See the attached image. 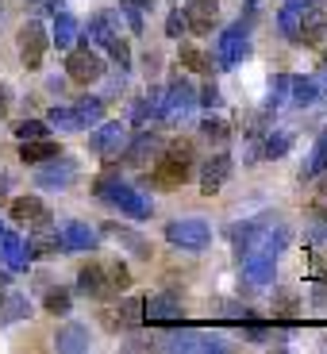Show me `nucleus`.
<instances>
[{"mask_svg":"<svg viewBox=\"0 0 327 354\" xmlns=\"http://www.w3.org/2000/svg\"><path fill=\"white\" fill-rule=\"evenodd\" d=\"M196 166V151L189 139H174L162 147V154L154 158V185L158 189H181L193 177Z\"/></svg>","mask_w":327,"mask_h":354,"instance_id":"obj_1","label":"nucleus"},{"mask_svg":"<svg viewBox=\"0 0 327 354\" xmlns=\"http://www.w3.org/2000/svg\"><path fill=\"white\" fill-rule=\"evenodd\" d=\"M93 193H97L104 204L120 208L124 216H131V220H151V216H154V201H151V196L139 193L135 185H124L120 177H100L97 185H93Z\"/></svg>","mask_w":327,"mask_h":354,"instance_id":"obj_2","label":"nucleus"},{"mask_svg":"<svg viewBox=\"0 0 327 354\" xmlns=\"http://www.w3.org/2000/svg\"><path fill=\"white\" fill-rule=\"evenodd\" d=\"M250 50V24H231L220 31V39H216V70H235V66L247 58Z\"/></svg>","mask_w":327,"mask_h":354,"instance_id":"obj_3","label":"nucleus"},{"mask_svg":"<svg viewBox=\"0 0 327 354\" xmlns=\"http://www.w3.org/2000/svg\"><path fill=\"white\" fill-rule=\"evenodd\" d=\"M77 174H81V166L62 151V154H54V158H46L35 166V185L50 189V193H62V189H70L73 181H77Z\"/></svg>","mask_w":327,"mask_h":354,"instance_id":"obj_4","label":"nucleus"},{"mask_svg":"<svg viewBox=\"0 0 327 354\" xmlns=\"http://www.w3.org/2000/svg\"><path fill=\"white\" fill-rule=\"evenodd\" d=\"M127 139H131V135H127V124H104V120H100V124L88 131V151L100 154V158L112 166V162L124 158Z\"/></svg>","mask_w":327,"mask_h":354,"instance_id":"obj_5","label":"nucleus"},{"mask_svg":"<svg viewBox=\"0 0 327 354\" xmlns=\"http://www.w3.org/2000/svg\"><path fill=\"white\" fill-rule=\"evenodd\" d=\"M66 73H70L77 85H93V81L104 77V58L97 54V46L81 43V46H70V58H66Z\"/></svg>","mask_w":327,"mask_h":354,"instance_id":"obj_6","label":"nucleus"},{"mask_svg":"<svg viewBox=\"0 0 327 354\" xmlns=\"http://www.w3.org/2000/svg\"><path fill=\"white\" fill-rule=\"evenodd\" d=\"M181 319H185V312H181L177 292H154L142 301V324H151V328H177Z\"/></svg>","mask_w":327,"mask_h":354,"instance_id":"obj_7","label":"nucleus"},{"mask_svg":"<svg viewBox=\"0 0 327 354\" xmlns=\"http://www.w3.org/2000/svg\"><path fill=\"white\" fill-rule=\"evenodd\" d=\"M46 50H50L46 27L39 24V19H27V24L19 27V62H24V70H39L43 58H46Z\"/></svg>","mask_w":327,"mask_h":354,"instance_id":"obj_8","label":"nucleus"},{"mask_svg":"<svg viewBox=\"0 0 327 354\" xmlns=\"http://www.w3.org/2000/svg\"><path fill=\"white\" fill-rule=\"evenodd\" d=\"M166 243L181 250H204L212 243V227L204 220H174L166 223Z\"/></svg>","mask_w":327,"mask_h":354,"instance_id":"obj_9","label":"nucleus"},{"mask_svg":"<svg viewBox=\"0 0 327 354\" xmlns=\"http://www.w3.org/2000/svg\"><path fill=\"white\" fill-rule=\"evenodd\" d=\"M162 351H181V354H223L227 343L220 335H208V331H174V335L162 343Z\"/></svg>","mask_w":327,"mask_h":354,"instance_id":"obj_10","label":"nucleus"},{"mask_svg":"<svg viewBox=\"0 0 327 354\" xmlns=\"http://www.w3.org/2000/svg\"><path fill=\"white\" fill-rule=\"evenodd\" d=\"M196 108V88L193 81L185 77V73H174L166 85V115L162 120H181V115H189Z\"/></svg>","mask_w":327,"mask_h":354,"instance_id":"obj_11","label":"nucleus"},{"mask_svg":"<svg viewBox=\"0 0 327 354\" xmlns=\"http://www.w3.org/2000/svg\"><path fill=\"white\" fill-rule=\"evenodd\" d=\"M231 169H235V162H231L227 151L208 154V158H204V166H200V193H204V196H216L223 185H227Z\"/></svg>","mask_w":327,"mask_h":354,"instance_id":"obj_12","label":"nucleus"},{"mask_svg":"<svg viewBox=\"0 0 327 354\" xmlns=\"http://www.w3.org/2000/svg\"><path fill=\"white\" fill-rule=\"evenodd\" d=\"M297 43H304L308 50H327V8L324 4H312L304 12L301 27H297Z\"/></svg>","mask_w":327,"mask_h":354,"instance_id":"obj_13","label":"nucleus"},{"mask_svg":"<svg viewBox=\"0 0 327 354\" xmlns=\"http://www.w3.org/2000/svg\"><path fill=\"white\" fill-rule=\"evenodd\" d=\"M162 147H166L162 135H154L151 127H139V135L127 139V147H124V162H127V166H147L151 158H158V154H162Z\"/></svg>","mask_w":327,"mask_h":354,"instance_id":"obj_14","label":"nucleus"},{"mask_svg":"<svg viewBox=\"0 0 327 354\" xmlns=\"http://www.w3.org/2000/svg\"><path fill=\"white\" fill-rule=\"evenodd\" d=\"M73 289L81 292V297H93V301H104V297H112V281H108V266L104 262H88L77 270V285Z\"/></svg>","mask_w":327,"mask_h":354,"instance_id":"obj_15","label":"nucleus"},{"mask_svg":"<svg viewBox=\"0 0 327 354\" xmlns=\"http://www.w3.org/2000/svg\"><path fill=\"white\" fill-rule=\"evenodd\" d=\"M185 24L189 35H212L216 19H220V0H185Z\"/></svg>","mask_w":327,"mask_h":354,"instance_id":"obj_16","label":"nucleus"},{"mask_svg":"<svg viewBox=\"0 0 327 354\" xmlns=\"http://www.w3.org/2000/svg\"><path fill=\"white\" fill-rule=\"evenodd\" d=\"M104 316V328L112 331H131L142 324V297H124L120 304H112V308L100 312Z\"/></svg>","mask_w":327,"mask_h":354,"instance_id":"obj_17","label":"nucleus"},{"mask_svg":"<svg viewBox=\"0 0 327 354\" xmlns=\"http://www.w3.org/2000/svg\"><path fill=\"white\" fill-rule=\"evenodd\" d=\"M58 239H62V250H70V254H81V250H97L100 231H97V227H88V223H81V220H66L62 227H58Z\"/></svg>","mask_w":327,"mask_h":354,"instance_id":"obj_18","label":"nucleus"},{"mask_svg":"<svg viewBox=\"0 0 327 354\" xmlns=\"http://www.w3.org/2000/svg\"><path fill=\"white\" fill-rule=\"evenodd\" d=\"M162 115H166V88L151 85L139 100H135L131 124H135V127H147V124H154V120H162Z\"/></svg>","mask_w":327,"mask_h":354,"instance_id":"obj_19","label":"nucleus"},{"mask_svg":"<svg viewBox=\"0 0 327 354\" xmlns=\"http://www.w3.org/2000/svg\"><path fill=\"white\" fill-rule=\"evenodd\" d=\"M0 258H4V266H8L12 274L27 270V266H31V254H27V239L4 227V235H0Z\"/></svg>","mask_w":327,"mask_h":354,"instance_id":"obj_20","label":"nucleus"},{"mask_svg":"<svg viewBox=\"0 0 327 354\" xmlns=\"http://www.w3.org/2000/svg\"><path fill=\"white\" fill-rule=\"evenodd\" d=\"M31 316V301H27L19 289H8V285H0V328H8V324H19V319Z\"/></svg>","mask_w":327,"mask_h":354,"instance_id":"obj_21","label":"nucleus"},{"mask_svg":"<svg viewBox=\"0 0 327 354\" xmlns=\"http://www.w3.org/2000/svg\"><path fill=\"white\" fill-rule=\"evenodd\" d=\"M312 4H324V0H285L281 12H277V31H281V39L297 43V27H301L304 12H308Z\"/></svg>","mask_w":327,"mask_h":354,"instance_id":"obj_22","label":"nucleus"},{"mask_svg":"<svg viewBox=\"0 0 327 354\" xmlns=\"http://www.w3.org/2000/svg\"><path fill=\"white\" fill-rule=\"evenodd\" d=\"M8 216H12L16 223L35 227V223H46V220H50V208H46L39 196H16V201L8 204Z\"/></svg>","mask_w":327,"mask_h":354,"instance_id":"obj_23","label":"nucleus"},{"mask_svg":"<svg viewBox=\"0 0 327 354\" xmlns=\"http://www.w3.org/2000/svg\"><path fill=\"white\" fill-rule=\"evenodd\" d=\"M54 250H62V239H58V227L50 220L46 223H35L31 235H27V254L31 258H43V254H54Z\"/></svg>","mask_w":327,"mask_h":354,"instance_id":"obj_24","label":"nucleus"},{"mask_svg":"<svg viewBox=\"0 0 327 354\" xmlns=\"http://www.w3.org/2000/svg\"><path fill=\"white\" fill-rule=\"evenodd\" d=\"M88 43L93 46H108L115 35H120V12H112V8H104V12H97V16L88 19Z\"/></svg>","mask_w":327,"mask_h":354,"instance_id":"obj_25","label":"nucleus"},{"mask_svg":"<svg viewBox=\"0 0 327 354\" xmlns=\"http://www.w3.org/2000/svg\"><path fill=\"white\" fill-rule=\"evenodd\" d=\"M319 93H324V73H319V77H292V81H289V104H292V108L316 104Z\"/></svg>","mask_w":327,"mask_h":354,"instance_id":"obj_26","label":"nucleus"},{"mask_svg":"<svg viewBox=\"0 0 327 354\" xmlns=\"http://www.w3.org/2000/svg\"><path fill=\"white\" fill-rule=\"evenodd\" d=\"M277 274V258L270 254H243V277L250 285H270Z\"/></svg>","mask_w":327,"mask_h":354,"instance_id":"obj_27","label":"nucleus"},{"mask_svg":"<svg viewBox=\"0 0 327 354\" xmlns=\"http://www.w3.org/2000/svg\"><path fill=\"white\" fill-rule=\"evenodd\" d=\"M270 227V220H247V223H231L227 227V239H231V247H239V254L243 250H250L258 239H262V231Z\"/></svg>","mask_w":327,"mask_h":354,"instance_id":"obj_28","label":"nucleus"},{"mask_svg":"<svg viewBox=\"0 0 327 354\" xmlns=\"http://www.w3.org/2000/svg\"><path fill=\"white\" fill-rule=\"evenodd\" d=\"M81 35V24L70 16V12H54V27H50V43L58 46V50H70L73 43H77Z\"/></svg>","mask_w":327,"mask_h":354,"instance_id":"obj_29","label":"nucleus"},{"mask_svg":"<svg viewBox=\"0 0 327 354\" xmlns=\"http://www.w3.org/2000/svg\"><path fill=\"white\" fill-rule=\"evenodd\" d=\"M54 351H62V354H85L88 351V328H81V324H66V328L54 335Z\"/></svg>","mask_w":327,"mask_h":354,"instance_id":"obj_30","label":"nucleus"},{"mask_svg":"<svg viewBox=\"0 0 327 354\" xmlns=\"http://www.w3.org/2000/svg\"><path fill=\"white\" fill-rule=\"evenodd\" d=\"M292 147V131H262V139H258V158H285Z\"/></svg>","mask_w":327,"mask_h":354,"instance_id":"obj_31","label":"nucleus"},{"mask_svg":"<svg viewBox=\"0 0 327 354\" xmlns=\"http://www.w3.org/2000/svg\"><path fill=\"white\" fill-rule=\"evenodd\" d=\"M54 154H62V147L50 142V139H27V142H19V162H24V166H39V162L54 158Z\"/></svg>","mask_w":327,"mask_h":354,"instance_id":"obj_32","label":"nucleus"},{"mask_svg":"<svg viewBox=\"0 0 327 354\" xmlns=\"http://www.w3.org/2000/svg\"><path fill=\"white\" fill-rule=\"evenodd\" d=\"M319 174H327V131L316 139V147H312L308 162L301 166V181H312V177H319Z\"/></svg>","mask_w":327,"mask_h":354,"instance_id":"obj_33","label":"nucleus"},{"mask_svg":"<svg viewBox=\"0 0 327 354\" xmlns=\"http://www.w3.org/2000/svg\"><path fill=\"white\" fill-rule=\"evenodd\" d=\"M177 62L193 73H208V77H212V54H204L200 46H193V43L181 46V58H177Z\"/></svg>","mask_w":327,"mask_h":354,"instance_id":"obj_34","label":"nucleus"},{"mask_svg":"<svg viewBox=\"0 0 327 354\" xmlns=\"http://www.w3.org/2000/svg\"><path fill=\"white\" fill-rule=\"evenodd\" d=\"M73 112H77V124H81V131H85L88 124H100V120H104V100L100 97H81L77 104H73Z\"/></svg>","mask_w":327,"mask_h":354,"instance_id":"obj_35","label":"nucleus"},{"mask_svg":"<svg viewBox=\"0 0 327 354\" xmlns=\"http://www.w3.org/2000/svg\"><path fill=\"white\" fill-rule=\"evenodd\" d=\"M289 73H277V77L274 81H270V93H265V112H277V108H281V104H289Z\"/></svg>","mask_w":327,"mask_h":354,"instance_id":"obj_36","label":"nucleus"},{"mask_svg":"<svg viewBox=\"0 0 327 354\" xmlns=\"http://www.w3.org/2000/svg\"><path fill=\"white\" fill-rule=\"evenodd\" d=\"M108 235H115L120 243H127L131 247V254H139V258H151V243L142 239V235H135V231H127V227H120V223H108Z\"/></svg>","mask_w":327,"mask_h":354,"instance_id":"obj_37","label":"nucleus"},{"mask_svg":"<svg viewBox=\"0 0 327 354\" xmlns=\"http://www.w3.org/2000/svg\"><path fill=\"white\" fill-rule=\"evenodd\" d=\"M73 308V292L70 289H50L43 301V312H50V316H70Z\"/></svg>","mask_w":327,"mask_h":354,"instance_id":"obj_38","label":"nucleus"},{"mask_svg":"<svg viewBox=\"0 0 327 354\" xmlns=\"http://www.w3.org/2000/svg\"><path fill=\"white\" fill-rule=\"evenodd\" d=\"M301 312V297L292 289H277L274 292V316H281V319H292Z\"/></svg>","mask_w":327,"mask_h":354,"instance_id":"obj_39","label":"nucleus"},{"mask_svg":"<svg viewBox=\"0 0 327 354\" xmlns=\"http://www.w3.org/2000/svg\"><path fill=\"white\" fill-rule=\"evenodd\" d=\"M46 124L58 127V131H81L77 112H73V108H66V104H54V108H50V115H46Z\"/></svg>","mask_w":327,"mask_h":354,"instance_id":"obj_40","label":"nucleus"},{"mask_svg":"<svg viewBox=\"0 0 327 354\" xmlns=\"http://www.w3.org/2000/svg\"><path fill=\"white\" fill-rule=\"evenodd\" d=\"M200 135L208 142H227L231 139V124L223 120V115H208V120L200 124Z\"/></svg>","mask_w":327,"mask_h":354,"instance_id":"obj_41","label":"nucleus"},{"mask_svg":"<svg viewBox=\"0 0 327 354\" xmlns=\"http://www.w3.org/2000/svg\"><path fill=\"white\" fill-rule=\"evenodd\" d=\"M308 274L316 281H327V243H312L308 250Z\"/></svg>","mask_w":327,"mask_h":354,"instance_id":"obj_42","label":"nucleus"},{"mask_svg":"<svg viewBox=\"0 0 327 354\" xmlns=\"http://www.w3.org/2000/svg\"><path fill=\"white\" fill-rule=\"evenodd\" d=\"M104 50L112 54V62H115V70H120V73H127V70H131V46H127V39H120V35H115L112 43L104 46Z\"/></svg>","mask_w":327,"mask_h":354,"instance_id":"obj_43","label":"nucleus"},{"mask_svg":"<svg viewBox=\"0 0 327 354\" xmlns=\"http://www.w3.org/2000/svg\"><path fill=\"white\" fill-rule=\"evenodd\" d=\"M50 135V124L46 120H24V124H16V139L27 142V139H46Z\"/></svg>","mask_w":327,"mask_h":354,"instance_id":"obj_44","label":"nucleus"},{"mask_svg":"<svg viewBox=\"0 0 327 354\" xmlns=\"http://www.w3.org/2000/svg\"><path fill=\"white\" fill-rule=\"evenodd\" d=\"M120 19L127 24V31H131V35H142V8H139V4L120 0Z\"/></svg>","mask_w":327,"mask_h":354,"instance_id":"obj_45","label":"nucleus"},{"mask_svg":"<svg viewBox=\"0 0 327 354\" xmlns=\"http://www.w3.org/2000/svg\"><path fill=\"white\" fill-rule=\"evenodd\" d=\"M104 266H108V281H112V289H115V292L131 285V270H127L124 262H104Z\"/></svg>","mask_w":327,"mask_h":354,"instance_id":"obj_46","label":"nucleus"},{"mask_svg":"<svg viewBox=\"0 0 327 354\" xmlns=\"http://www.w3.org/2000/svg\"><path fill=\"white\" fill-rule=\"evenodd\" d=\"M166 35H169V39L189 35V24H185V12H181V8H174V12L166 16Z\"/></svg>","mask_w":327,"mask_h":354,"instance_id":"obj_47","label":"nucleus"},{"mask_svg":"<svg viewBox=\"0 0 327 354\" xmlns=\"http://www.w3.org/2000/svg\"><path fill=\"white\" fill-rule=\"evenodd\" d=\"M196 104L216 108V104H220V85H216V81H208L204 88H196Z\"/></svg>","mask_w":327,"mask_h":354,"instance_id":"obj_48","label":"nucleus"},{"mask_svg":"<svg viewBox=\"0 0 327 354\" xmlns=\"http://www.w3.org/2000/svg\"><path fill=\"white\" fill-rule=\"evenodd\" d=\"M8 108H12V88L0 85V115H8Z\"/></svg>","mask_w":327,"mask_h":354,"instance_id":"obj_49","label":"nucleus"},{"mask_svg":"<svg viewBox=\"0 0 327 354\" xmlns=\"http://www.w3.org/2000/svg\"><path fill=\"white\" fill-rule=\"evenodd\" d=\"M8 196V174H0V201Z\"/></svg>","mask_w":327,"mask_h":354,"instance_id":"obj_50","label":"nucleus"},{"mask_svg":"<svg viewBox=\"0 0 327 354\" xmlns=\"http://www.w3.org/2000/svg\"><path fill=\"white\" fill-rule=\"evenodd\" d=\"M319 177H324V181H319V193L316 196H319V201H327V174H319Z\"/></svg>","mask_w":327,"mask_h":354,"instance_id":"obj_51","label":"nucleus"},{"mask_svg":"<svg viewBox=\"0 0 327 354\" xmlns=\"http://www.w3.org/2000/svg\"><path fill=\"white\" fill-rule=\"evenodd\" d=\"M8 274H12L8 266H0V285H8V281H12V277H8Z\"/></svg>","mask_w":327,"mask_h":354,"instance_id":"obj_52","label":"nucleus"},{"mask_svg":"<svg viewBox=\"0 0 327 354\" xmlns=\"http://www.w3.org/2000/svg\"><path fill=\"white\" fill-rule=\"evenodd\" d=\"M131 4H139L142 12H147V8H154V0H131Z\"/></svg>","mask_w":327,"mask_h":354,"instance_id":"obj_53","label":"nucleus"},{"mask_svg":"<svg viewBox=\"0 0 327 354\" xmlns=\"http://www.w3.org/2000/svg\"><path fill=\"white\" fill-rule=\"evenodd\" d=\"M0 235H4V220H0Z\"/></svg>","mask_w":327,"mask_h":354,"instance_id":"obj_54","label":"nucleus"},{"mask_svg":"<svg viewBox=\"0 0 327 354\" xmlns=\"http://www.w3.org/2000/svg\"><path fill=\"white\" fill-rule=\"evenodd\" d=\"M324 73H327V58H324Z\"/></svg>","mask_w":327,"mask_h":354,"instance_id":"obj_55","label":"nucleus"}]
</instances>
